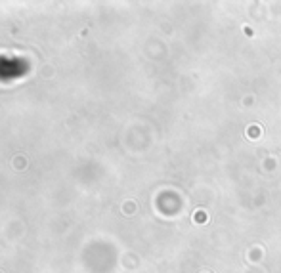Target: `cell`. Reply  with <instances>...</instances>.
I'll use <instances>...</instances> for the list:
<instances>
[{"label": "cell", "mask_w": 281, "mask_h": 273, "mask_svg": "<svg viewBox=\"0 0 281 273\" xmlns=\"http://www.w3.org/2000/svg\"><path fill=\"white\" fill-rule=\"evenodd\" d=\"M195 220H197V222H207V214H205V212H197V214H195Z\"/></svg>", "instance_id": "obj_1"}]
</instances>
